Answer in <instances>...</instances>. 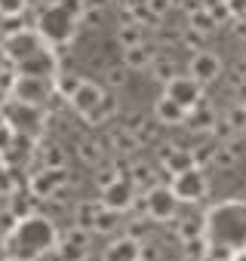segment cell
<instances>
[{
    "instance_id": "cell-32",
    "label": "cell",
    "mask_w": 246,
    "mask_h": 261,
    "mask_svg": "<svg viewBox=\"0 0 246 261\" xmlns=\"http://www.w3.org/2000/svg\"><path fill=\"white\" fill-rule=\"evenodd\" d=\"M77 86H80V77H56V92L65 98H71L77 92Z\"/></svg>"
},
{
    "instance_id": "cell-7",
    "label": "cell",
    "mask_w": 246,
    "mask_h": 261,
    "mask_svg": "<svg viewBox=\"0 0 246 261\" xmlns=\"http://www.w3.org/2000/svg\"><path fill=\"white\" fill-rule=\"evenodd\" d=\"M169 191L176 194L179 203H200L209 194V181H206L203 169H188V172H182V175L173 178Z\"/></svg>"
},
{
    "instance_id": "cell-19",
    "label": "cell",
    "mask_w": 246,
    "mask_h": 261,
    "mask_svg": "<svg viewBox=\"0 0 246 261\" xmlns=\"http://www.w3.org/2000/svg\"><path fill=\"white\" fill-rule=\"evenodd\" d=\"M185 123H191L194 126V133H197V129H215V114L209 111V105H200L197 111H191L188 114V120Z\"/></svg>"
},
{
    "instance_id": "cell-36",
    "label": "cell",
    "mask_w": 246,
    "mask_h": 261,
    "mask_svg": "<svg viewBox=\"0 0 246 261\" xmlns=\"http://www.w3.org/2000/svg\"><path fill=\"white\" fill-rule=\"evenodd\" d=\"M185 43H188V46H194V53H197V46L203 43V37H200V34H194V31H188V34H185Z\"/></svg>"
},
{
    "instance_id": "cell-31",
    "label": "cell",
    "mask_w": 246,
    "mask_h": 261,
    "mask_svg": "<svg viewBox=\"0 0 246 261\" xmlns=\"http://www.w3.org/2000/svg\"><path fill=\"white\" fill-rule=\"evenodd\" d=\"M105 83L108 86H123V83H127V68H123V65H111V68H105Z\"/></svg>"
},
{
    "instance_id": "cell-39",
    "label": "cell",
    "mask_w": 246,
    "mask_h": 261,
    "mask_svg": "<svg viewBox=\"0 0 246 261\" xmlns=\"http://www.w3.org/2000/svg\"><path fill=\"white\" fill-rule=\"evenodd\" d=\"M234 261H246V252H240V255H234Z\"/></svg>"
},
{
    "instance_id": "cell-21",
    "label": "cell",
    "mask_w": 246,
    "mask_h": 261,
    "mask_svg": "<svg viewBox=\"0 0 246 261\" xmlns=\"http://www.w3.org/2000/svg\"><path fill=\"white\" fill-rule=\"evenodd\" d=\"M111 142H114V151L117 154H133V151H139V139L133 133H127V129H117V133L111 136Z\"/></svg>"
},
{
    "instance_id": "cell-29",
    "label": "cell",
    "mask_w": 246,
    "mask_h": 261,
    "mask_svg": "<svg viewBox=\"0 0 246 261\" xmlns=\"http://www.w3.org/2000/svg\"><path fill=\"white\" fill-rule=\"evenodd\" d=\"M120 129H127V133H142V129H145V114L142 111H127V114H123V126Z\"/></svg>"
},
{
    "instance_id": "cell-6",
    "label": "cell",
    "mask_w": 246,
    "mask_h": 261,
    "mask_svg": "<svg viewBox=\"0 0 246 261\" xmlns=\"http://www.w3.org/2000/svg\"><path fill=\"white\" fill-rule=\"evenodd\" d=\"M166 89H163V95L169 98V101H176L185 114H191V111H197L200 105H203V86L194 80V77H188V74H176L169 83H163Z\"/></svg>"
},
{
    "instance_id": "cell-22",
    "label": "cell",
    "mask_w": 246,
    "mask_h": 261,
    "mask_svg": "<svg viewBox=\"0 0 246 261\" xmlns=\"http://www.w3.org/2000/svg\"><path fill=\"white\" fill-rule=\"evenodd\" d=\"M203 237V218H185L179 221V240L182 243H191V240H200Z\"/></svg>"
},
{
    "instance_id": "cell-24",
    "label": "cell",
    "mask_w": 246,
    "mask_h": 261,
    "mask_svg": "<svg viewBox=\"0 0 246 261\" xmlns=\"http://www.w3.org/2000/svg\"><path fill=\"white\" fill-rule=\"evenodd\" d=\"M117 224H120V215H117V212L102 209V212H99V218H95V224H92V233H111Z\"/></svg>"
},
{
    "instance_id": "cell-30",
    "label": "cell",
    "mask_w": 246,
    "mask_h": 261,
    "mask_svg": "<svg viewBox=\"0 0 246 261\" xmlns=\"http://www.w3.org/2000/svg\"><path fill=\"white\" fill-rule=\"evenodd\" d=\"M43 163H46V169H65V151L59 145H50L43 151Z\"/></svg>"
},
{
    "instance_id": "cell-35",
    "label": "cell",
    "mask_w": 246,
    "mask_h": 261,
    "mask_svg": "<svg viewBox=\"0 0 246 261\" xmlns=\"http://www.w3.org/2000/svg\"><path fill=\"white\" fill-rule=\"evenodd\" d=\"M228 10H231V19H246V0H225Z\"/></svg>"
},
{
    "instance_id": "cell-20",
    "label": "cell",
    "mask_w": 246,
    "mask_h": 261,
    "mask_svg": "<svg viewBox=\"0 0 246 261\" xmlns=\"http://www.w3.org/2000/svg\"><path fill=\"white\" fill-rule=\"evenodd\" d=\"M203 10H206V16L215 22V28L225 25V22H231V10H228L225 0H203Z\"/></svg>"
},
{
    "instance_id": "cell-16",
    "label": "cell",
    "mask_w": 246,
    "mask_h": 261,
    "mask_svg": "<svg viewBox=\"0 0 246 261\" xmlns=\"http://www.w3.org/2000/svg\"><path fill=\"white\" fill-rule=\"evenodd\" d=\"M99 212H102V203H80L77 206V212H74V227H80V230H86V233H92V224H95V218H99Z\"/></svg>"
},
{
    "instance_id": "cell-9",
    "label": "cell",
    "mask_w": 246,
    "mask_h": 261,
    "mask_svg": "<svg viewBox=\"0 0 246 261\" xmlns=\"http://www.w3.org/2000/svg\"><path fill=\"white\" fill-rule=\"evenodd\" d=\"M99 203H102V209L123 215V212L136 203V185H133L130 178H117L111 188L102 191V200H99Z\"/></svg>"
},
{
    "instance_id": "cell-4",
    "label": "cell",
    "mask_w": 246,
    "mask_h": 261,
    "mask_svg": "<svg viewBox=\"0 0 246 261\" xmlns=\"http://www.w3.org/2000/svg\"><path fill=\"white\" fill-rule=\"evenodd\" d=\"M56 92V77H31V74H16L10 83V98L28 108H43Z\"/></svg>"
},
{
    "instance_id": "cell-17",
    "label": "cell",
    "mask_w": 246,
    "mask_h": 261,
    "mask_svg": "<svg viewBox=\"0 0 246 261\" xmlns=\"http://www.w3.org/2000/svg\"><path fill=\"white\" fill-rule=\"evenodd\" d=\"M117 40H120V46H123V49L142 46V43H145L142 25H136V22H123V25H120V31H117Z\"/></svg>"
},
{
    "instance_id": "cell-33",
    "label": "cell",
    "mask_w": 246,
    "mask_h": 261,
    "mask_svg": "<svg viewBox=\"0 0 246 261\" xmlns=\"http://www.w3.org/2000/svg\"><path fill=\"white\" fill-rule=\"evenodd\" d=\"M145 10H148V13L160 22V19L173 10V0H145Z\"/></svg>"
},
{
    "instance_id": "cell-37",
    "label": "cell",
    "mask_w": 246,
    "mask_h": 261,
    "mask_svg": "<svg viewBox=\"0 0 246 261\" xmlns=\"http://www.w3.org/2000/svg\"><path fill=\"white\" fill-rule=\"evenodd\" d=\"M142 261H157V246H142Z\"/></svg>"
},
{
    "instance_id": "cell-25",
    "label": "cell",
    "mask_w": 246,
    "mask_h": 261,
    "mask_svg": "<svg viewBox=\"0 0 246 261\" xmlns=\"http://www.w3.org/2000/svg\"><path fill=\"white\" fill-rule=\"evenodd\" d=\"M117 178H123L120 166H99V172H95V185H99V191L111 188V185H114Z\"/></svg>"
},
{
    "instance_id": "cell-28",
    "label": "cell",
    "mask_w": 246,
    "mask_h": 261,
    "mask_svg": "<svg viewBox=\"0 0 246 261\" xmlns=\"http://www.w3.org/2000/svg\"><path fill=\"white\" fill-rule=\"evenodd\" d=\"M151 74H154L160 83H169V80L176 77V68H173V62H169V59H154V65H151Z\"/></svg>"
},
{
    "instance_id": "cell-13",
    "label": "cell",
    "mask_w": 246,
    "mask_h": 261,
    "mask_svg": "<svg viewBox=\"0 0 246 261\" xmlns=\"http://www.w3.org/2000/svg\"><path fill=\"white\" fill-rule=\"evenodd\" d=\"M160 160H163V169H166V172H173V178H176V175H182V172H188V169H197V166H194V154H191L188 148L166 145V148H163V154H160Z\"/></svg>"
},
{
    "instance_id": "cell-26",
    "label": "cell",
    "mask_w": 246,
    "mask_h": 261,
    "mask_svg": "<svg viewBox=\"0 0 246 261\" xmlns=\"http://www.w3.org/2000/svg\"><path fill=\"white\" fill-rule=\"evenodd\" d=\"M225 123L234 129V133H246V105H234L225 117Z\"/></svg>"
},
{
    "instance_id": "cell-12",
    "label": "cell",
    "mask_w": 246,
    "mask_h": 261,
    "mask_svg": "<svg viewBox=\"0 0 246 261\" xmlns=\"http://www.w3.org/2000/svg\"><path fill=\"white\" fill-rule=\"evenodd\" d=\"M102 261H142V243L136 237H117L105 249Z\"/></svg>"
},
{
    "instance_id": "cell-11",
    "label": "cell",
    "mask_w": 246,
    "mask_h": 261,
    "mask_svg": "<svg viewBox=\"0 0 246 261\" xmlns=\"http://www.w3.org/2000/svg\"><path fill=\"white\" fill-rule=\"evenodd\" d=\"M65 188V169H43L31 178V194L40 200H53Z\"/></svg>"
},
{
    "instance_id": "cell-5",
    "label": "cell",
    "mask_w": 246,
    "mask_h": 261,
    "mask_svg": "<svg viewBox=\"0 0 246 261\" xmlns=\"http://www.w3.org/2000/svg\"><path fill=\"white\" fill-rule=\"evenodd\" d=\"M68 101H71V108L92 126L95 117H99V111H102V105L108 101V95H105V86H102V83L80 77V86H77V92H74Z\"/></svg>"
},
{
    "instance_id": "cell-18",
    "label": "cell",
    "mask_w": 246,
    "mask_h": 261,
    "mask_svg": "<svg viewBox=\"0 0 246 261\" xmlns=\"http://www.w3.org/2000/svg\"><path fill=\"white\" fill-rule=\"evenodd\" d=\"M77 157L86 163V166H102V145L95 142V139H83L80 145H77Z\"/></svg>"
},
{
    "instance_id": "cell-14",
    "label": "cell",
    "mask_w": 246,
    "mask_h": 261,
    "mask_svg": "<svg viewBox=\"0 0 246 261\" xmlns=\"http://www.w3.org/2000/svg\"><path fill=\"white\" fill-rule=\"evenodd\" d=\"M154 117H157L160 126H182V123L188 120V114H185L176 101H169L166 95L157 98V105H154Z\"/></svg>"
},
{
    "instance_id": "cell-15",
    "label": "cell",
    "mask_w": 246,
    "mask_h": 261,
    "mask_svg": "<svg viewBox=\"0 0 246 261\" xmlns=\"http://www.w3.org/2000/svg\"><path fill=\"white\" fill-rule=\"evenodd\" d=\"M154 53L142 43V46H133V49H123V68L127 71H151L154 65Z\"/></svg>"
},
{
    "instance_id": "cell-2",
    "label": "cell",
    "mask_w": 246,
    "mask_h": 261,
    "mask_svg": "<svg viewBox=\"0 0 246 261\" xmlns=\"http://www.w3.org/2000/svg\"><path fill=\"white\" fill-rule=\"evenodd\" d=\"M53 249H56V224L53 221L31 215L25 221H16V227H10L7 252H13L16 261H40Z\"/></svg>"
},
{
    "instance_id": "cell-34",
    "label": "cell",
    "mask_w": 246,
    "mask_h": 261,
    "mask_svg": "<svg viewBox=\"0 0 246 261\" xmlns=\"http://www.w3.org/2000/svg\"><path fill=\"white\" fill-rule=\"evenodd\" d=\"M13 142H16V133H13L7 123H0V154H10Z\"/></svg>"
},
{
    "instance_id": "cell-23",
    "label": "cell",
    "mask_w": 246,
    "mask_h": 261,
    "mask_svg": "<svg viewBox=\"0 0 246 261\" xmlns=\"http://www.w3.org/2000/svg\"><path fill=\"white\" fill-rule=\"evenodd\" d=\"M191 31H194V34H200V37L215 31V22L206 16V10H197V13H191Z\"/></svg>"
},
{
    "instance_id": "cell-38",
    "label": "cell",
    "mask_w": 246,
    "mask_h": 261,
    "mask_svg": "<svg viewBox=\"0 0 246 261\" xmlns=\"http://www.w3.org/2000/svg\"><path fill=\"white\" fill-rule=\"evenodd\" d=\"M10 68H13V65H10L7 59H0V74H4V71H10Z\"/></svg>"
},
{
    "instance_id": "cell-40",
    "label": "cell",
    "mask_w": 246,
    "mask_h": 261,
    "mask_svg": "<svg viewBox=\"0 0 246 261\" xmlns=\"http://www.w3.org/2000/svg\"><path fill=\"white\" fill-rule=\"evenodd\" d=\"M0 261H4V252H0Z\"/></svg>"
},
{
    "instance_id": "cell-27",
    "label": "cell",
    "mask_w": 246,
    "mask_h": 261,
    "mask_svg": "<svg viewBox=\"0 0 246 261\" xmlns=\"http://www.w3.org/2000/svg\"><path fill=\"white\" fill-rule=\"evenodd\" d=\"M28 10V0H0V16L4 19H19Z\"/></svg>"
},
{
    "instance_id": "cell-3",
    "label": "cell",
    "mask_w": 246,
    "mask_h": 261,
    "mask_svg": "<svg viewBox=\"0 0 246 261\" xmlns=\"http://www.w3.org/2000/svg\"><path fill=\"white\" fill-rule=\"evenodd\" d=\"M83 16V0H59V4L46 7L37 19V34L40 40L53 46H65L77 28V19Z\"/></svg>"
},
{
    "instance_id": "cell-8",
    "label": "cell",
    "mask_w": 246,
    "mask_h": 261,
    "mask_svg": "<svg viewBox=\"0 0 246 261\" xmlns=\"http://www.w3.org/2000/svg\"><path fill=\"white\" fill-rule=\"evenodd\" d=\"M179 209L176 194L169 191V185H151V191L145 194V212L154 221H173Z\"/></svg>"
},
{
    "instance_id": "cell-1",
    "label": "cell",
    "mask_w": 246,
    "mask_h": 261,
    "mask_svg": "<svg viewBox=\"0 0 246 261\" xmlns=\"http://www.w3.org/2000/svg\"><path fill=\"white\" fill-rule=\"evenodd\" d=\"M203 240L206 249L234 261V255L246 252V200H228L212 206L203 215Z\"/></svg>"
},
{
    "instance_id": "cell-10",
    "label": "cell",
    "mask_w": 246,
    "mask_h": 261,
    "mask_svg": "<svg viewBox=\"0 0 246 261\" xmlns=\"http://www.w3.org/2000/svg\"><path fill=\"white\" fill-rule=\"evenodd\" d=\"M222 74V59L209 49H197L191 53V62H188V77H194L200 86L203 83H212L215 77Z\"/></svg>"
}]
</instances>
